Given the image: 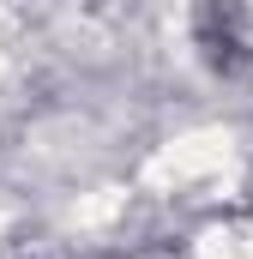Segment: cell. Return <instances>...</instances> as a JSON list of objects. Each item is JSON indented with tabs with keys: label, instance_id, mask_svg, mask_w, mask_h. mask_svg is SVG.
Masks as SVG:
<instances>
[{
	"label": "cell",
	"instance_id": "6da1fadb",
	"mask_svg": "<svg viewBox=\"0 0 253 259\" xmlns=\"http://www.w3.org/2000/svg\"><path fill=\"white\" fill-rule=\"evenodd\" d=\"M199 49L217 72H235L247 61V30H241V0H205L199 12Z\"/></svg>",
	"mask_w": 253,
	"mask_h": 259
}]
</instances>
